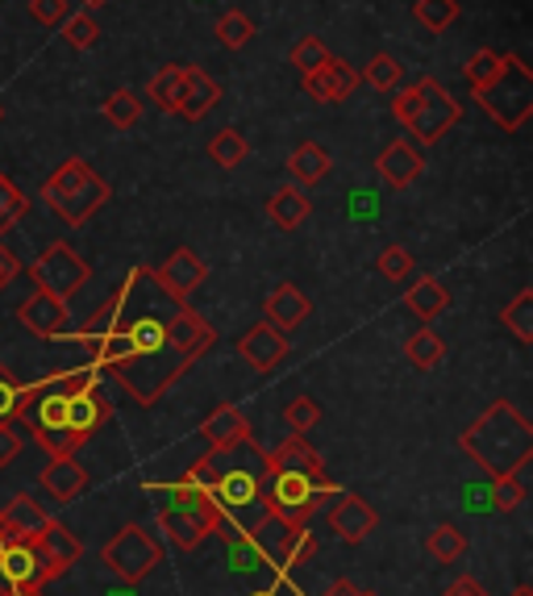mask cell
I'll return each instance as SVG.
<instances>
[{"label":"cell","mask_w":533,"mask_h":596,"mask_svg":"<svg viewBox=\"0 0 533 596\" xmlns=\"http://www.w3.org/2000/svg\"><path fill=\"white\" fill-rule=\"evenodd\" d=\"M267 454L255 438H238L230 447H209L192 467L184 472V479L201 484L213 497L221 518H238L242 534H251V525L267 513L263 504V476H267Z\"/></svg>","instance_id":"obj_1"},{"label":"cell","mask_w":533,"mask_h":596,"mask_svg":"<svg viewBox=\"0 0 533 596\" xmlns=\"http://www.w3.org/2000/svg\"><path fill=\"white\" fill-rule=\"evenodd\" d=\"M329 497H338V488H334V479L325 476L322 454L308 447L304 434H292L276 454H267V476H263V504H267V513H279L288 522L308 525V518Z\"/></svg>","instance_id":"obj_2"},{"label":"cell","mask_w":533,"mask_h":596,"mask_svg":"<svg viewBox=\"0 0 533 596\" xmlns=\"http://www.w3.org/2000/svg\"><path fill=\"white\" fill-rule=\"evenodd\" d=\"M125 342H130V351L113 363V376L138 405L162 401V392L192 367V363L167 342V321L155 317V313H142L138 321H130V326H125Z\"/></svg>","instance_id":"obj_3"},{"label":"cell","mask_w":533,"mask_h":596,"mask_svg":"<svg viewBox=\"0 0 533 596\" xmlns=\"http://www.w3.org/2000/svg\"><path fill=\"white\" fill-rule=\"evenodd\" d=\"M459 451H463L487 479H505L517 463L533 459L530 417L512 405V401H492V405L459 434Z\"/></svg>","instance_id":"obj_4"},{"label":"cell","mask_w":533,"mask_h":596,"mask_svg":"<svg viewBox=\"0 0 533 596\" xmlns=\"http://www.w3.org/2000/svg\"><path fill=\"white\" fill-rule=\"evenodd\" d=\"M155 492L167 497V501L159 504V530L171 538V547L196 550V547H205V538L221 534L226 518L217 513V504H213V497L201 488V484L180 479V484L155 488Z\"/></svg>","instance_id":"obj_5"},{"label":"cell","mask_w":533,"mask_h":596,"mask_svg":"<svg viewBox=\"0 0 533 596\" xmlns=\"http://www.w3.org/2000/svg\"><path fill=\"white\" fill-rule=\"evenodd\" d=\"M43 200L50 205V214L63 217L68 226H88L96 209H105L113 200V188L96 175L93 163L84 159H68L47 175L43 184Z\"/></svg>","instance_id":"obj_6"},{"label":"cell","mask_w":533,"mask_h":596,"mask_svg":"<svg viewBox=\"0 0 533 596\" xmlns=\"http://www.w3.org/2000/svg\"><path fill=\"white\" fill-rule=\"evenodd\" d=\"M392 118L417 138V143L434 146L441 143L459 118H463V109H459V100L441 88L438 80H417L413 88H404V93L392 96Z\"/></svg>","instance_id":"obj_7"},{"label":"cell","mask_w":533,"mask_h":596,"mask_svg":"<svg viewBox=\"0 0 533 596\" xmlns=\"http://www.w3.org/2000/svg\"><path fill=\"white\" fill-rule=\"evenodd\" d=\"M475 96H480L487 118L496 121L505 134H512L533 118V72L525 68V59L505 54V68L492 75Z\"/></svg>","instance_id":"obj_8"},{"label":"cell","mask_w":533,"mask_h":596,"mask_svg":"<svg viewBox=\"0 0 533 596\" xmlns=\"http://www.w3.org/2000/svg\"><path fill=\"white\" fill-rule=\"evenodd\" d=\"M100 563L121 584H138V580H146L162 563V543L150 530H142V525H125V530H117L113 538L100 547Z\"/></svg>","instance_id":"obj_9"},{"label":"cell","mask_w":533,"mask_h":596,"mask_svg":"<svg viewBox=\"0 0 533 596\" xmlns=\"http://www.w3.org/2000/svg\"><path fill=\"white\" fill-rule=\"evenodd\" d=\"M29 271V280H34V288H43V292H50V296H59V301H68V296H75L80 288L88 284V276H93V267L80 259L75 251H71L68 242H50L47 251L38 255V259L25 267Z\"/></svg>","instance_id":"obj_10"},{"label":"cell","mask_w":533,"mask_h":596,"mask_svg":"<svg viewBox=\"0 0 533 596\" xmlns=\"http://www.w3.org/2000/svg\"><path fill=\"white\" fill-rule=\"evenodd\" d=\"M251 547L263 555V559H271V563H301V559H308L313 550H317V543L304 534V525L288 522V518H279V513H263L255 525H251Z\"/></svg>","instance_id":"obj_11"},{"label":"cell","mask_w":533,"mask_h":596,"mask_svg":"<svg viewBox=\"0 0 533 596\" xmlns=\"http://www.w3.org/2000/svg\"><path fill=\"white\" fill-rule=\"evenodd\" d=\"M59 575L63 572L29 538L25 543L9 538L0 547V588H47L50 580H59Z\"/></svg>","instance_id":"obj_12"},{"label":"cell","mask_w":533,"mask_h":596,"mask_svg":"<svg viewBox=\"0 0 533 596\" xmlns=\"http://www.w3.org/2000/svg\"><path fill=\"white\" fill-rule=\"evenodd\" d=\"M150 276H155V284H159L162 296H171V301L184 305L187 296L205 284L209 267H205V259H201L192 246H180V251H171V259L162 263V267H155Z\"/></svg>","instance_id":"obj_13"},{"label":"cell","mask_w":533,"mask_h":596,"mask_svg":"<svg viewBox=\"0 0 533 596\" xmlns=\"http://www.w3.org/2000/svg\"><path fill=\"white\" fill-rule=\"evenodd\" d=\"M329 530L347 543V547H359V543H367L375 534V525H379V513H375L372 504L363 501V497H354V492H347V497H338V501L329 504Z\"/></svg>","instance_id":"obj_14"},{"label":"cell","mask_w":533,"mask_h":596,"mask_svg":"<svg viewBox=\"0 0 533 596\" xmlns=\"http://www.w3.org/2000/svg\"><path fill=\"white\" fill-rule=\"evenodd\" d=\"M17 321H22L29 335L38 338H59L68 330V301H59V296H50L43 288H34L29 296H25L22 305H17Z\"/></svg>","instance_id":"obj_15"},{"label":"cell","mask_w":533,"mask_h":596,"mask_svg":"<svg viewBox=\"0 0 533 596\" xmlns=\"http://www.w3.org/2000/svg\"><path fill=\"white\" fill-rule=\"evenodd\" d=\"M167 342L187 358V363H196V358H205L213 351V342H217V330H213L209 321L201 317V313L184 309L175 313L171 321H167Z\"/></svg>","instance_id":"obj_16"},{"label":"cell","mask_w":533,"mask_h":596,"mask_svg":"<svg viewBox=\"0 0 533 596\" xmlns=\"http://www.w3.org/2000/svg\"><path fill=\"white\" fill-rule=\"evenodd\" d=\"M238 355L246 358L255 372H271V367H279L288 358V335L276 330L271 321H258V326H251L246 335L238 338Z\"/></svg>","instance_id":"obj_17"},{"label":"cell","mask_w":533,"mask_h":596,"mask_svg":"<svg viewBox=\"0 0 533 596\" xmlns=\"http://www.w3.org/2000/svg\"><path fill=\"white\" fill-rule=\"evenodd\" d=\"M304 93L313 96V100H322V105H338V100H347L354 88H359V72L342 63V59H329L325 68L317 72H304Z\"/></svg>","instance_id":"obj_18"},{"label":"cell","mask_w":533,"mask_h":596,"mask_svg":"<svg viewBox=\"0 0 533 596\" xmlns=\"http://www.w3.org/2000/svg\"><path fill=\"white\" fill-rule=\"evenodd\" d=\"M217 100H221V84H217L205 68L184 63V88H180V105H175V113H180L184 121H201L205 113L217 109Z\"/></svg>","instance_id":"obj_19"},{"label":"cell","mask_w":533,"mask_h":596,"mask_svg":"<svg viewBox=\"0 0 533 596\" xmlns=\"http://www.w3.org/2000/svg\"><path fill=\"white\" fill-rule=\"evenodd\" d=\"M88 484H93V476H88V467H84L75 454H59V459H50V467L43 472V488H47L59 504L80 501V497L88 492Z\"/></svg>","instance_id":"obj_20"},{"label":"cell","mask_w":533,"mask_h":596,"mask_svg":"<svg viewBox=\"0 0 533 596\" xmlns=\"http://www.w3.org/2000/svg\"><path fill=\"white\" fill-rule=\"evenodd\" d=\"M375 168H379V175H384L388 188L404 192V188H413L421 175H425V155L409 143H392V146H384V155H379Z\"/></svg>","instance_id":"obj_21"},{"label":"cell","mask_w":533,"mask_h":596,"mask_svg":"<svg viewBox=\"0 0 533 596\" xmlns=\"http://www.w3.org/2000/svg\"><path fill=\"white\" fill-rule=\"evenodd\" d=\"M29 543L43 550L50 563L59 568V572H68V568H75V563L84 559V543H80V534H71V525L54 522V518H47V522H43V530H38Z\"/></svg>","instance_id":"obj_22"},{"label":"cell","mask_w":533,"mask_h":596,"mask_svg":"<svg viewBox=\"0 0 533 596\" xmlns=\"http://www.w3.org/2000/svg\"><path fill=\"white\" fill-rule=\"evenodd\" d=\"M313 313V301L304 296L296 284H279L267 301H263V321H271L276 330H296V326H304V317Z\"/></svg>","instance_id":"obj_23"},{"label":"cell","mask_w":533,"mask_h":596,"mask_svg":"<svg viewBox=\"0 0 533 596\" xmlns=\"http://www.w3.org/2000/svg\"><path fill=\"white\" fill-rule=\"evenodd\" d=\"M142 276H146V271H142V267H134V271H130V280L117 288L113 296H109V301H105V305H100V309H96L93 317L80 326V335H75V338H80L88 351H93L96 342L109 335V330H117V321H121V313H125V296H130V288L138 284Z\"/></svg>","instance_id":"obj_24"},{"label":"cell","mask_w":533,"mask_h":596,"mask_svg":"<svg viewBox=\"0 0 533 596\" xmlns=\"http://www.w3.org/2000/svg\"><path fill=\"white\" fill-rule=\"evenodd\" d=\"M43 522H47V509H43V501H38V497H29V492H17L13 501L4 504V513H0L4 543H9V538H17V543L34 538V534L43 530Z\"/></svg>","instance_id":"obj_25"},{"label":"cell","mask_w":533,"mask_h":596,"mask_svg":"<svg viewBox=\"0 0 533 596\" xmlns=\"http://www.w3.org/2000/svg\"><path fill=\"white\" fill-rule=\"evenodd\" d=\"M334 168V159H329V150L322 143H313V138H304L292 155H288V175H292V184H301V188H313V184H322L325 175Z\"/></svg>","instance_id":"obj_26"},{"label":"cell","mask_w":533,"mask_h":596,"mask_svg":"<svg viewBox=\"0 0 533 596\" xmlns=\"http://www.w3.org/2000/svg\"><path fill=\"white\" fill-rule=\"evenodd\" d=\"M308 214H313V205H308L301 184H283L267 200V217H271V226H279V230H296V226L308 221Z\"/></svg>","instance_id":"obj_27"},{"label":"cell","mask_w":533,"mask_h":596,"mask_svg":"<svg viewBox=\"0 0 533 596\" xmlns=\"http://www.w3.org/2000/svg\"><path fill=\"white\" fill-rule=\"evenodd\" d=\"M201 434H205L209 447H230L238 438H251V422H246V413L238 405H217L209 417H205Z\"/></svg>","instance_id":"obj_28"},{"label":"cell","mask_w":533,"mask_h":596,"mask_svg":"<svg viewBox=\"0 0 533 596\" xmlns=\"http://www.w3.org/2000/svg\"><path fill=\"white\" fill-rule=\"evenodd\" d=\"M409 309L417 313L421 321H438L441 313L450 309V292L438 284V280H429V276H421V280H413V288H409Z\"/></svg>","instance_id":"obj_29"},{"label":"cell","mask_w":533,"mask_h":596,"mask_svg":"<svg viewBox=\"0 0 533 596\" xmlns=\"http://www.w3.org/2000/svg\"><path fill=\"white\" fill-rule=\"evenodd\" d=\"M246 155H251V143H246V134L242 130H233V125H226V130H217L209 138V159L217 163V168H242L246 163Z\"/></svg>","instance_id":"obj_30"},{"label":"cell","mask_w":533,"mask_h":596,"mask_svg":"<svg viewBox=\"0 0 533 596\" xmlns=\"http://www.w3.org/2000/svg\"><path fill=\"white\" fill-rule=\"evenodd\" d=\"M500 326H505L517 342H533V292L530 288H521L509 305L500 309Z\"/></svg>","instance_id":"obj_31"},{"label":"cell","mask_w":533,"mask_h":596,"mask_svg":"<svg viewBox=\"0 0 533 596\" xmlns=\"http://www.w3.org/2000/svg\"><path fill=\"white\" fill-rule=\"evenodd\" d=\"M404 358H409L417 372H434L441 358H446V342L425 326L417 335H409V342H404Z\"/></svg>","instance_id":"obj_32"},{"label":"cell","mask_w":533,"mask_h":596,"mask_svg":"<svg viewBox=\"0 0 533 596\" xmlns=\"http://www.w3.org/2000/svg\"><path fill=\"white\" fill-rule=\"evenodd\" d=\"M180 88H184V63H167V68L155 72L146 96L159 105L162 113H175V105H180Z\"/></svg>","instance_id":"obj_33"},{"label":"cell","mask_w":533,"mask_h":596,"mask_svg":"<svg viewBox=\"0 0 533 596\" xmlns=\"http://www.w3.org/2000/svg\"><path fill=\"white\" fill-rule=\"evenodd\" d=\"M463 550H467V534L459 525H434V530L425 534V555H429L434 563H455Z\"/></svg>","instance_id":"obj_34"},{"label":"cell","mask_w":533,"mask_h":596,"mask_svg":"<svg viewBox=\"0 0 533 596\" xmlns=\"http://www.w3.org/2000/svg\"><path fill=\"white\" fill-rule=\"evenodd\" d=\"M29 214V196H25L4 171H0V239L4 234H13L17 226H22V217Z\"/></svg>","instance_id":"obj_35"},{"label":"cell","mask_w":533,"mask_h":596,"mask_svg":"<svg viewBox=\"0 0 533 596\" xmlns=\"http://www.w3.org/2000/svg\"><path fill=\"white\" fill-rule=\"evenodd\" d=\"M59 34H63V42H68L71 50H88V47H96V38H100V22H96L93 9L68 13V17L59 22Z\"/></svg>","instance_id":"obj_36"},{"label":"cell","mask_w":533,"mask_h":596,"mask_svg":"<svg viewBox=\"0 0 533 596\" xmlns=\"http://www.w3.org/2000/svg\"><path fill=\"white\" fill-rule=\"evenodd\" d=\"M25 401H29V384H22L0 363V422H17Z\"/></svg>","instance_id":"obj_37"},{"label":"cell","mask_w":533,"mask_h":596,"mask_svg":"<svg viewBox=\"0 0 533 596\" xmlns=\"http://www.w3.org/2000/svg\"><path fill=\"white\" fill-rule=\"evenodd\" d=\"M105 121H109V125H117V130H130V125H138V121H142L138 93H130V88H117V93L105 100Z\"/></svg>","instance_id":"obj_38"},{"label":"cell","mask_w":533,"mask_h":596,"mask_svg":"<svg viewBox=\"0 0 533 596\" xmlns=\"http://www.w3.org/2000/svg\"><path fill=\"white\" fill-rule=\"evenodd\" d=\"M413 13H417V22L425 29L441 34V29H450V25L459 22V0H417Z\"/></svg>","instance_id":"obj_39"},{"label":"cell","mask_w":533,"mask_h":596,"mask_svg":"<svg viewBox=\"0 0 533 596\" xmlns=\"http://www.w3.org/2000/svg\"><path fill=\"white\" fill-rule=\"evenodd\" d=\"M217 42L221 47H230V50H242V47H251V38H255V22L246 17V13H226L221 22H217Z\"/></svg>","instance_id":"obj_40"},{"label":"cell","mask_w":533,"mask_h":596,"mask_svg":"<svg viewBox=\"0 0 533 596\" xmlns=\"http://www.w3.org/2000/svg\"><path fill=\"white\" fill-rule=\"evenodd\" d=\"M359 80H367L375 93H396L400 80H404V68L396 63L392 54H375L372 63H367V72L359 75Z\"/></svg>","instance_id":"obj_41"},{"label":"cell","mask_w":533,"mask_h":596,"mask_svg":"<svg viewBox=\"0 0 533 596\" xmlns=\"http://www.w3.org/2000/svg\"><path fill=\"white\" fill-rule=\"evenodd\" d=\"M375 267H379V276H384V280H392V284L413 280V271H417V263H413V255H409L404 246H384V251H379V259H375Z\"/></svg>","instance_id":"obj_42"},{"label":"cell","mask_w":533,"mask_h":596,"mask_svg":"<svg viewBox=\"0 0 533 596\" xmlns=\"http://www.w3.org/2000/svg\"><path fill=\"white\" fill-rule=\"evenodd\" d=\"M334 54H329V47H325L317 34H304V38H296V47H292V68L296 72H317V68H325Z\"/></svg>","instance_id":"obj_43"},{"label":"cell","mask_w":533,"mask_h":596,"mask_svg":"<svg viewBox=\"0 0 533 596\" xmlns=\"http://www.w3.org/2000/svg\"><path fill=\"white\" fill-rule=\"evenodd\" d=\"M505 68V54L500 50H475L471 59H467V68H463V75H467V84H471V93H480L492 75Z\"/></svg>","instance_id":"obj_44"},{"label":"cell","mask_w":533,"mask_h":596,"mask_svg":"<svg viewBox=\"0 0 533 596\" xmlns=\"http://www.w3.org/2000/svg\"><path fill=\"white\" fill-rule=\"evenodd\" d=\"M283 422L292 426V434H308V429L322 422V405H317V397H292L288 409H283Z\"/></svg>","instance_id":"obj_45"},{"label":"cell","mask_w":533,"mask_h":596,"mask_svg":"<svg viewBox=\"0 0 533 596\" xmlns=\"http://www.w3.org/2000/svg\"><path fill=\"white\" fill-rule=\"evenodd\" d=\"M25 447V429L22 422H0V467H9Z\"/></svg>","instance_id":"obj_46"},{"label":"cell","mask_w":533,"mask_h":596,"mask_svg":"<svg viewBox=\"0 0 533 596\" xmlns=\"http://www.w3.org/2000/svg\"><path fill=\"white\" fill-rule=\"evenodd\" d=\"M487 501H492L496 513H512V509H521V504H525V497H521V492H517V484L505 476V479H492V497H487Z\"/></svg>","instance_id":"obj_47"},{"label":"cell","mask_w":533,"mask_h":596,"mask_svg":"<svg viewBox=\"0 0 533 596\" xmlns=\"http://www.w3.org/2000/svg\"><path fill=\"white\" fill-rule=\"evenodd\" d=\"M71 13V0H29V17L38 25H59Z\"/></svg>","instance_id":"obj_48"},{"label":"cell","mask_w":533,"mask_h":596,"mask_svg":"<svg viewBox=\"0 0 533 596\" xmlns=\"http://www.w3.org/2000/svg\"><path fill=\"white\" fill-rule=\"evenodd\" d=\"M17 276H22V259H17V255H13V251L0 242V288L13 284Z\"/></svg>","instance_id":"obj_49"},{"label":"cell","mask_w":533,"mask_h":596,"mask_svg":"<svg viewBox=\"0 0 533 596\" xmlns=\"http://www.w3.org/2000/svg\"><path fill=\"white\" fill-rule=\"evenodd\" d=\"M441 596H487V588L480 584V580H471V575H459V580H455Z\"/></svg>","instance_id":"obj_50"},{"label":"cell","mask_w":533,"mask_h":596,"mask_svg":"<svg viewBox=\"0 0 533 596\" xmlns=\"http://www.w3.org/2000/svg\"><path fill=\"white\" fill-rule=\"evenodd\" d=\"M354 593H359V588H354L350 580H338V584H329L322 596H354Z\"/></svg>","instance_id":"obj_51"},{"label":"cell","mask_w":533,"mask_h":596,"mask_svg":"<svg viewBox=\"0 0 533 596\" xmlns=\"http://www.w3.org/2000/svg\"><path fill=\"white\" fill-rule=\"evenodd\" d=\"M0 596H43V588H0Z\"/></svg>","instance_id":"obj_52"},{"label":"cell","mask_w":533,"mask_h":596,"mask_svg":"<svg viewBox=\"0 0 533 596\" xmlns=\"http://www.w3.org/2000/svg\"><path fill=\"white\" fill-rule=\"evenodd\" d=\"M512 596H533V588H530V584H521V588H517Z\"/></svg>","instance_id":"obj_53"},{"label":"cell","mask_w":533,"mask_h":596,"mask_svg":"<svg viewBox=\"0 0 533 596\" xmlns=\"http://www.w3.org/2000/svg\"><path fill=\"white\" fill-rule=\"evenodd\" d=\"M100 4H105V0H84V9H93V13L100 9Z\"/></svg>","instance_id":"obj_54"},{"label":"cell","mask_w":533,"mask_h":596,"mask_svg":"<svg viewBox=\"0 0 533 596\" xmlns=\"http://www.w3.org/2000/svg\"><path fill=\"white\" fill-rule=\"evenodd\" d=\"M251 596H276L271 588H258V593H251Z\"/></svg>","instance_id":"obj_55"},{"label":"cell","mask_w":533,"mask_h":596,"mask_svg":"<svg viewBox=\"0 0 533 596\" xmlns=\"http://www.w3.org/2000/svg\"><path fill=\"white\" fill-rule=\"evenodd\" d=\"M354 596H379V593H354Z\"/></svg>","instance_id":"obj_56"},{"label":"cell","mask_w":533,"mask_h":596,"mask_svg":"<svg viewBox=\"0 0 533 596\" xmlns=\"http://www.w3.org/2000/svg\"><path fill=\"white\" fill-rule=\"evenodd\" d=\"M0 547H4V530H0Z\"/></svg>","instance_id":"obj_57"},{"label":"cell","mask_w":533,"mask_h":596,"mask_svg":"<svg viewBox=\"0 0 533 596\" xmlns=\"http://www.w3.org/2000/svg\"><path fill=\"white\" fill-rule=\"evenodd\" d=\"M0 118H4V109H0Z\"/></svg>","instance_id":"obj_58"}]
</instances>
